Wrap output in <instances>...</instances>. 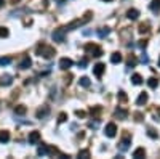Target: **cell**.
Returning a JSON list of instances; mask_svg holds the SVG:
<instances>
[{
    "label": "cell",
    "instance_id": "cell-33",
    "mask_svg": "<svg viewBox=\"0 0 160 159\" xmlns=\"http://www.w3.org/2000/svg\"><path fill=\"white\" fill-rule=\"evenodd\" d=\"M0 37H8V29L0 26Z\"/></svg>",
    "mask_w": 160,
    "mask_h": 159
},
{
    "label": "cell",
    "instance_id": "cell-4",
    "mask_svg": "<svg viewBox=\"0 0 160 159\" xmlns=\"http://www.w3.org/2000/svg\"><path fill=\"white\" fill-rule=\"evenodd\" d=\"M66 28H59V29H56L55 32L51 34V37H53V40L55 42H64V35H66Z\"/></svg>",
    "mask_w": 160,
    "mask_h": 159
},
{
    "label": "cell",
    "instance_id": "cell-14",
    "mask_svg": "<svg viewBox=\"0 0 160 159\" xmlns=\"http://www.w3.org/2000/svg\"><path fill=\"white\" fill-rule=\"evenodd\" d=\"M149 8H151L152 13H158L160 11V0H152L149 3Z\"/></svg>",
    "mask_w": 160,
    "mask_h": 159
},
{
    "label": "cell",
    "instance_id": "cell-11",
    "mask_svg": "<svg viewBox=\"0 0 160 159\" xmlns=\"http://www.w3.org/2000/svg\"><path fill=\"white\" fill-rule=\"evenodd\" d=\"M40 141V134L38 132H31L29 134V143L31 145H37Z\"/></svg>",
    "mask_w": 160,
    "mask_h": 159
},
{
    "label": "cell",
    "instance_id": "cell-12",
    "mask_svg": "<svg viewBox=\"0 0 160 159\" xmlns=\"http://www.w3.org/2000/svg\"><path fill=\"white\" fill-rule=\"evenodd\" d=\"M11 82H13V79H11V76H8V74H5V76L0 77V85H3V87L11 85Z\"/></svg>",
    "mask_w": 160,
    "mask_h": 159
},
{
    "label": "cell",
    "instance_id": "cell-7",
    "mask_svg": "<svg viewBox=\"0 0 160 159\" xmlns=\"http://www.w3.org/2000/svg\"><path fill=\"white\" fill-rule=\"evenodd\" d=\"M130 143H131V137H130L128 134H125L123 138H122V141H120V150H122V151H127V150L130 148Z\"/></svg>",
    "mask_w": 160,
    "mask_h": 159
},
{
    "label": "cell",
    "instance_id": "cell-19",
    "mask_svg": "<svg viewBox=\"0 0 160 159\" xmlns=\"http://www.w3.org/2000/svg\"><path fill=\"white\" fill-rule=\"evenodd\" d=\"M10 140V134L7 130H0V143H7Z\"/></svg>",
    "mask_w": 160,
    "mask_h": 159
},
{
    "label": "cell",
    "instance_id": "cell-37",
    "mask_svg": "<svg viewBox=\"0 0 160 159\" xmlns=\"http://www.w3.org/2000/svg\"><path fill=\"white\" fill-rule=\"evenodd\" d=\"M99 111H101V108H98V106H96V108H91V109H90V113H91V114H98Z\"/></svg>",
    "mask_w": 160,
    "mask_h": 159
},
{
    "label": "cell",
    "instance_id": "cell-16",
    "mask_svg": "<svg viewBox=\"0 0 160 159\" xmlns=\"http://www.w3.org/2000/svg\"><path fill=\"white\" fill-rule=\"evenodd\" d=\"M115 117H118L120 121H123V119L128 117V111H127V109H117V111H115Z\"/></svg>",
    "mask_w": 160,
    "mask_h": 159
},
{
    "label": "cell",
    "instance_id": "cell-28",
    "mask_svg": "<svg viewBox=\"0 0 160 159\" xmlns=\"http://www.w3.org/2000/svg\"><path fill=\"white\" fill-rule=\"evenodd\" d=\"M78 157L88 159V157H90V151H88V150H82V151H78Z\"/></svg>",
    "mask_w": 160,
    "mask_h": 159
},
{
    "label": "cell",
    "instance_id": "cell-23",
    "mask_svg": "<svg viewBox=\"0 0 160 159\" xmlns=\"http://www.w3.org/2000/svg\"><path fill=\"white\" fill-rule=\"evenodd\" d=\"M136 63H138V60L133 56V55L128 56V60H127V66H128V68H133V66H136Z\"/></svg>",
    "mask_w": 160,
    "mask_h": 159
},
{
    "label": "cell",
    "instance_id": "cell-22",
    "mask_svg": "<svg viewBox=\"0 0 160 159\" xmlns=\"http://www.w3.org/2000/svg\"><path fill=\"white\" fill-rule=\"evenodd\" d=\"M138 31H139L141 34H148V32H149V23H141Z\"/></svg>",
    "mask_w": 160,
    "mask_h": 159
},
{
    "label": "cell",
    "instance_id": "cell-15",
    "mask_svg": "<svg viewBox=\"0 0 160 159\" xmlns=\"http://www.w3.org/2000/svg\"><path fill=\"white\" fill-rule=\"evenodd\" d=\"M148 100H149L148 93H144V92H142V93H141V95L138 97V100H136V104L142 106V104H146V103H148Z\"/></svg>",
    "mask_w": 160,
    "mask_h": 159
},
{
    "label": "cell",
    "instance_id": "cell-2",
    "mask_svg": "<svg viewBox=\"0 0 160 159\" xmlns=\"http://www.w3.org/2000/svg\"><path fill=\"white\" fill-rule=\"evenodd\" d=\"M90 19H91V11H88V13H87L85 18L74 19V21H72V23H69L68 26H64V28H66V31H74V29H77V28H82V26H83V24H87Z\"/></svg>",
    "mask_w": 160,
    "mask_h": 159
},
{
    "label": "cell",
    "instance_id": "cell-9",
    "mask_svg": "<svg viewBox=\"0 0 160 159\" xmlns=\"http://www.w3.org/2000/svg\"><path fill=\"white\" fill-rule=\"evenodd\" d=\"M31 66H32V60H31L29 56H24L22 61L19 63V68H21V69H29Z\"/></svg>",
    "mask_w": 160,
    "mask_h": 159
},
{
    "label": "cell",
    "instance_id": "cell-20",
    "mask_svg": "<svg viewBox=\"0 0 160 159\" xmlns=\"http://www.w3.org/2000/svg\"><path fill=\"white\" fill-rule=\"evenodd\" d=\"M131 82L135 84V85H141V84H142V77H141L139 74H133V76H131Z\"/></svg>",
    "mask_w": 160,
    "mask_h": 159
},
{
    "label": "cell",
    "instance_id": "cell-8",
    "mask_svg": "<svg viewBox=\"0 0 160 159\" xmlns=\"http://www.w3.org/2000/svg\"><path fill=\"white\" fill-rule=\"evenodd\" d=\"M104 71H106V66H104L102 63H98V64L93 66V72H95L96 77H101V76L104 74Z\"/></svg>",
    "mask_w": 160,
    "mask_h": 159
},
{
    "label": "cell",
    "instance_id": "cell-42",
    "mask_svg": "<svg viewBox=\"0 0 160 159\" xmlns=\"http://www.w3.org/2000/svg\"><path fill=\"white\" fill-rule=\"evenodd\" d=\"M11 2H19V0H11Z\"/></svg>",
    "mask_w": 160,
    "mask_h": 159
},
{
    "label": "cell",
    "instance_id": "cell-31",
    "mask_svg": "<svg viewBox=\"0 0 160 159\" xmlns=\"http://www.w3.org/2000/svg\"><path fill=\"white\" fill-rule=\"evenodd\" d=\"M148 135L151 137V138H157L158 135H157V132L154 130V129H148Z\"/></svg>",
    "mask_w": 160,
    "mask_h": 159
},
{
    "label": "cell",
    "instance_id": "cell-5",
    "mask_svg": "<svg viewBox=\"0 0 160 159\" xmlns=\"http://www.w3.org/2000/svg\"><path fill=\"white\" fill-rule=\"evenodd\" d=\"M104 134L108 135L109 138H112V137H115V134H117V125L114 124V122H111V124H108L106 125V129H104Z\"/></svg>",
    "mask_w": 160,
    "mask_h": 159
},
{
    "label": "cell",
    "instance_id": "cell-29",
    "mask_svg": "<svg viewBox=\"0 0 160 159\" xmlns=\"http://www.w3.org/2000/svg\"><path fill=\"white\" fill-rule=\"evenodd\" d=\"M66 121H68V114H66V113H61V114L58 116V122L62 124V122H66Z\"/></svg>",
    "mask_w": 160,
    "mask_h": 159
},
{
    "label": "cell",
    "instance_id": "cell-18",
    "mask_svg": "<svg viewBox=\"0 0 160 159\" xmlns=\"http://www.w3.org/2000/svg\"><path fill=\"white\" fill-rule=\"evenodd\" d=\"M144 156H146V150L144 148H138V150H135V153H133V157L135 159H141Z\"/></svg>",
    "mask_w": 160,
    "mask_h": 159
},
{
    "label": "cell",
    "instance_id": "cell-3",
    "mask_svg": "<svg viewBox=\"0 0 160 159\" xmlns=\"http://www.w3.org/2000/svg\"><path fill=\"white\" fill-rule=\"evenodd\" d=\"M85 51L90 53V55L95 56V58H99V56L102 55V48L98 47V45H95V44H87V45H85Z\"/></svg>",
    "mask_w": 160,
    "mask_h": 159
},
{
    "label": "cell",
    "instance_id": "cell-24",
    "mask_svg": "<svg viewBox=\"0 0 160 159\" xmlns=\"http://www.w3.org/2000/svg\"><path fill=\"white\" fill-rule=\"evenodd\" d=\"M37 154H38V156H47V154H48V148H47V146H43V145H42V146H38Z\"/></svg>",
    "mask_w": 160,
    "mask_h": 159
},
{
    "label": "cell",
    "instance_id": "cell-30",
    "mask_svg": "<svg viewBox=\"0 0 160 159\" xmlns=\"http://www.w3.org/2000/svg\"><path fill=\"white\" fill-rule=\"evenodd\" d=\"M98 125H99V121H98V119H96V121L88 122V127H90V129H98Z\"/></svg>",
    "mask_w": 160,
    "mask_h": 159
},
{
    "label": "cell",
    "instance_id": "cell-44",
    "mask_svg": "<svg viewBox=\"0 0 160 159\" xmlns=\"http://www.w3.org/2000/svg\"><path fill=\"white\" fill-rule=\"evenodd\" d=\"M158 64H160V61H158Z\"/></svg>",
    "mask_w": 160,
    "mask_h": 159
},
{
    "label": "cell",
    "instance_id": "cell-13",
    "mask_svg": "<svg viewBox=\"0 0 160 159\" xmlns=\"http://www.w3.org/2000/svg\"><path fill=\"white\" fill-rule=\"evenodd\" d=\"M48 113H50V108H48V106H43V108H40V109L37 111L35 116H37V119H43Z\"/></svg>",
    "mask_w": 160,
    "mask_h": 159
},
{
    "label": "cell",
    "instance_id": "cell-39",
    "mask_svg": "<svg viewBox=\"0 0 160 159\" xmlns=\"http://www.w3.org/2000/svg\"><path fill=\"white\" fill-rule=\"evenodd\" d=\"M141 61H142V63H149V58H148V56H146V55H142V58H141Z\"/></svg>",
    "mask_w": 160,
    "mask_h": 159
},
{
    "label": "cell",
    "instance_id": "cell-38",
    "mask_svg": "<svg viewBox=\"0 0 160 159\" xmlns=\"http://www.w3.org/2000/svg\"><path fill=\"white\" fill-rule=\"evenodd\" d=\"M78 66H80V68H85V66H87V58H83L82 61H78Z\"/></svg>",
    "mask_w": 160,
    "mask_h": 159
},
{
    "label": "cell",
    "instance_id": "cell-32",
    "mask_svg": "<svg viewBox=\"0 0 160 159\" xmlns=\"http://www.w3.org/2000/svg\"><path fill=\"white\" fill-rule=\"evenodd\" d=\"M11 63V58H0V66H7Z\"/></svg>",
    "mask_w": 160,
    "mask_h": 159
},
{
    "label": "cell",
    "instance_id": "cell-41",
    "mask_svg": "<svg viewBox=\"0 0 160 159\" xmlns=\"http://www.w3.org/2000/svg\"><path fill=\"white\" fill-rule=\"evenodd\" d=\"M102 2H112V0H102Z\"/></svg>",
    "mask_w": 160,
    "mask_h": 159
},
{
    "label": "cell",
    "instance_id": "cell-36",
    "mask_svg": "<svg viewBox=\"0 0 160 159\" xmlns=\"http://www.w3.org/2000/svg\"><path fill=\"white\" fill-rule=\"evenodd\" d=\"M75 116H77V117H85V111L77 109V111H75Z\"/></svg>",
    "mask_w": 160,
    "mask_h": 159
},
{
    "label": "cell",
    "instance_id": "cell-43",
    "mask_svg": "<svg viewBox=\"0 0 160 159\" xmlns=\"http://www.w3.org/2000/svg\"><path fill=\"white\" fill-rule=\"evenodd\" d=\"M61 2H64V0H61Z\"/></svg>",
    "mask_w": 160,
    "mask_h": 159
},
{
    "label": "cell",
    "instance_id": "cell-6",
    "mask_svg": "<svg viewBox=\"0 0 160 159\" xmlns=\"http://www.w3.org/2000/svg\"><path fill=\"white\" fill-rule=\"evenodd\" d=\"M72 60L71 58H61L59 60V68L62 69V71H68L69 68H72Z\"/></svg>",
    "mask_w": 160,
    "mask_h": 159
},
{
    "label": "cell",
    "instance_id": "cell-10",
    "mask_svg": "<svg viewBox=\"0 0 160 159\" xmlns=\"http://www.w3.org/2000/svg\"><path fill=\"white\" fill-rule=\"evenodd\" d=\"M138 16H139V11H138L136 8H131V10H128V11H127V18H128V19H131V21L138 19Z\"/></svg>",
    "mask_w": 160,
    "mask_h": 159
},
{
    "label": "cell",
    "instance_id": "cell-21",
    "mask_svg": "<svg viewBox=\"0 0 160 159\" xmlns=\"http://www.w3.org/2000/svg\"><path fill=\"white\" fill-rule=\"evenodd\" d=\"M109 32H111V29H109V28H101V29H98V35H99L101 39L108 37V35H109Z\"/></svg>",
    "mask_w": 160,
    "mask_h": 159
},
{
    "label": "cell",
    "instance_id": "cell-27",
    "mask_svg": "<svg viewBox=\"0 0 160 159\" xmlns=\"http://www.w3.org/2000/svg\"><path fill=\"white\" fill-rule=\"evenodd\" d=\"M15 113H16V114H26V106H22V104L16 106V108H15Z\"/></svg>",
    "mask_w": 160,
    "mask_h": 159
},
{
    "label": "cell",
    "instance_id": "cell-34",
    "mask_svg": "<svg viewBox=\"0 0 160 159\" xmlns=\"http://www.w3.org/2000/svg\"><path fill=\"white\" fill-rule=\"evenodd\" d=\"M118 100H120V101H127V95H125V92H118Z\"/></svg>",
    "mask_w": 160,
    "mask_h": 159
},
{
    "label": "cell",
    "instance_id": "cell-17",
    "mask_svg": "<svg viewBox=\"0 0 160 159\" xmlns=\"http://www.w3.org/2000/svg\"><path fill=\"white\" fill-rule=\"evenodd\" d=\"M122 60L123 58H122V55H120L118 51H115V53H112V55H111V63H114V64H118Z\"/></svg>",
    "mask_w": 160,
    "mask_h": 159
},
{
    "label": "cell",
    "instance_id": "cell-26",
    "mask_svg": "<svg viewBox=\"0 0 160 159\" xmlns=\"http://www.w3.org/2000/svg\"><path fill=\"white\" fill-rule=\"evenodd\" d=\"M148 84H149V87H151V88H157V85H158V81H157L155 77H151L149 81H148Z\"/></svg>",
    "mask_w": 160,
    "mask_h": 159
},
{
    "label": "cell",
    "instance_id": "cell-1",
    "mask_svg": "<svg viewBox=\"0 0 160 159\" xmlns=\"http://www.w3.org/2000/svg\"><path fill=\"white\" fill-rule=\"evenodd\" d=\"M35 53L38 56L45 58V60H50V58H53L56 55V50L53 47H50V45H47V44H38L37 48H35Z\"/></svg>",
    "mask_w": 160,
    "mask_h": 159
},
{
    "label": "cell",
    "instance_id": "cell-40",
    "mask_svg": "<svg viewBox=\"0 0 160 159\" xmlns=\"http://www.w3.org/2000/svg\"><path fill=\"white\" fill-rule=\"evenodd\" d=\"M0 7H3V0H0Z\"/></svg>",
    "mask_w": 160,
    "mask_h": 159
},
{
    "label": "cell",
    "instance_id": "cell-35",
    "mask_svg": "<svg viewBox=\"0 0 160 159\" xmlns=\"http://www.w3.org/2000/svg\"><path fill=\"white\" fill-rule=\"evenodd\" d=\"M138 47H139V48H142V50H144V48H146V47H148V40H139V44H138Z\"/></svg>",
    "mask_w": 160,
    "mask_h": 159
},
{
    "label": "cell",
    "instance_id": "cell-25",
    "mask_svg": "<svg viewBox=\"0 0 160 159\" xmlns=\"http://www.w3.org/2000/svg\"><path fill=\"white\" fill-rule=\"evenodd\" d=\"M78 84L82 85V87H90V79L88 77H80V81H78Z\"/></svg>",
    "mask_w": 160,
    "mask_h": 159
}]
</instances>
